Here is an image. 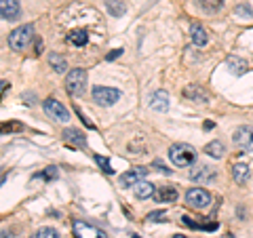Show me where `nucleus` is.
Returning a JSON list of instances; mask_svg holds the SVG:
<instances>
[{
	"label": "nucleus",
	"instance_id": "36",
	"mask_svg": "<svg viewBox=\"0 0 253 238\" xmlns=\"http://www.w3.org/2000/svg\"><path fill=\"white\" fill-rule=\"evenodd\" d=\"M173 238H186L184 234H175V236H173Z\"/></svg>",
	"mask_w": 253,
	"mask_h": 238
},
{
	"label": "nucleus",
	"instance_id": "6",
	"mask_svg": "<svg viewBox=\"0 0 253 238\" xmlns=\"http://www.w3.org/2000/svg\"><path fill=\"white\" fill-rule=\"evenodd\" d=\"M186 204L192 209H205L211 204V194L203 188H192L186 192Z\"/></svg>",
	"mask_w": 253,
	"mask_h": 238
},
{
	"label": "nucleus",
	"instance_id": "12",
	"mask_svg": "<svg viewBox=\"0 0 253 238\" xmlns=\"http://www.w3.org/2000/svg\"><path fill=\"white\" fill-rule=\"evenodd\" d=\"M150 108L156 110V112H167L169 108V95L165 91H154L152 97H150Z\"/></svg>",
	"mask_w": 253,
	"mask_h": 238
},
{
	"label": "nucleus",
	"instance_id": "16",
	"mask_svg": "<svg viewBox=\"0 0 253 238\" xmlns=\"http://www.w3.org/2000/svg\"><path fill=\"white\" fill-rule=\"evenodd\" d=\"M190 36H192V42L196 46H205L209 42V36H207V32H205L203 26H199V23H194L192 30H190Z\"/></svg>",
	"mask_w": 253,
	"mask_h": 238
},
{
	"label": "nucleus",
	"instance_id": "30",
	"mask_svg": "<svg viewBox=\"0 0 253 238\" xmlns=\"http://www.w3.org/2000/svg\"><path fill=\"white\" fill-rule=\"evenodd\" d=\"M148 221H156V219H165V211H152V213H148Z\"/></svg>",
	"mask_w": 253,
	"mask_h": 238
},
{
	"label": "nucleus",
	"instance_id": "32",
	"mask_svg": "<svg viewBox=\"0 0 253 238\" xmlns=\"http://www.w3.org/2000/svg\"><path fill=\"white\" fill-rule=\"evenodd\" d=\"M9 86H11V84L6 82V80H0V97H2V95H4V91L9 89Z\"/></svg>",
	"mask_w": 253,
	"mask_h": 238
},
{
	"label": "nucleus",
	"instance_id": "18",
	"mask_svg": "<svg viewBox=\"0 0 253 238\" xmlns=\"http://www.w3.org/2000/svg\"><path fill=\"white\" fill-rule=\"evenodd\" d=\"M106 11L112 17H123L126 13V2H123V0H106Z\"/></svg>",
	"mask_w": 253,
	"mask_h": 238
},
{
	"label": "nucleus",
	"instance_id": "20",
	"mask_svg": "<svg viewBox=\"0 0 253 238\" xmlns=\"http://www.w3.org/2000/svg\"><path fill=\"white\" fill-rule=\"evenodd\" d=\"M232 177H234L236 184L243 186L245 181L249 179V166L247 164H234L232 166Z\"/></svg>",
	"mask_w": 253,
	"mask_h": 238
},
{
	"label": "nucleus",
	"instance_id": "8",
	"mask_svg": "<svg viewBox=\"0 0 253 238\" xmlns=\"http://www.w3.org/2000/svg\"><path fill=\"white\" fill-rule=\"evenodd\" d=\"M74 236L76 238H108L106 232H101L99 228L86 224V221H74Z\"/></svg>",
	"mask_w": 253,
	"mask_h": 238
},
{
	"label": "nucleus",
	"instance_id": "5",
	"mask_svg": "<svg viewBox=\"0 0 253 238\" xmlns=\"http://www.w3.org/2000/svg\"><path fill=\"white\" fill-rule=\"evenodd\" d=\"M42 108H44V112L49 118H53V120H57V122H68L70 120V112H68V108L61 104V101L57 99H44L42 101Z\"/></svg>",
	"mask_w": 253,
	"mask_h": 238
},
{
	"label": "nucleus",
	"instance_id": "14",
	"mask_svg": "<svg viewBox=\"0 0 253 238\" xmlns=\"http://www.w3.org/2000/svg\"><path fill=\"white\" fill-rule=\"evenodd\" d=\"M190 177H192L194 181H199V184H207V181H211L213 177H215V173H213V169H209V166H196V169H192V173H190Z\"/></svg>",
	"mask_w": 253,
	"mask_h": 238
},
{
	"label": "nucleus",
	"instance_id": "13",
	"mask_svg": "<svg viewBox=\"0 0 253 238\" xmlns=\"http://www.w3.org/2000/svg\"><path fill=\"white\" fill-rule=\"evenodd\" d=\"M63 139H66L70 146H76V148H84V144H86L84 133L76 131V129H66L63 131Z\"/></svg>",
	"mask_w": 253,
	"mask_h": 238
},
{
	"label": "nucleus",
	"instance_id": "2",
	"mask_svg": "<svg viewBox=\"0 0 253 238\" xmlns=\"http://www.w3.org/2000/svg\"><path fill=\"white\" fill-rule=\"evenodd\" d=\"M34 40V28L30 26H19L9 34V46L13 51H26V46Z\"/></svg>",
	"mask_w": 253,
	"mask_h": 238
},
{
	"label": "nucleus",
	"instance_id": "17",
	"mask_svg": "<svg viewBox=\"0 0 253 238\" xmlns=\"http://www.w3.org/2000/svg\"><path fill=\"white\" fill-rule=\"evenodd\" d=\"M184 95H186L188 99L199 101V104H205V101H207V93H205L201 86H196V84H188L186 89H184Z\"/></svg>",
	"mask_w": 253,
	"mask_h": 238
},
{
	"label": "nucleus",
	"instance_id": "29",
	"mask_svg": "<svg viewBox=\"0 0 253 238\" xmlns=\"http://www.w3.org/2000/svg\"><path fill=\"white\" fill-rule=\"evenodd\" d=\"M55 175H57V169L55 166H49L44 173H41V175H36V177H44V179H53Z\"/></svg>",
	"mask_w": 253,
	"mask_h": 238
},
{
	"label": "nucleus",
	"instance_id": "4",
	"mask_svg": "<svg viewBox=\"0 0 253 238\" xmlns=\"http://www.w3.org/2000/svg\"><path fill=\"white\" fill-rule=\"evenodd\" d=\"M93 101L97 106H114L118 99H121V91H116V89H110V86H93Z\"/></svg>",
	"mask_w": 253,
	"mask_h": 238
},
{
	"label": "nucleus",
	"instance_id": "22",
	"mask_svg": "<svg viewBox=\"0 0 253 238\" xmlns=\"http://www.w3.org/2000/svg\"><path fill=\"white\" fill-rule=\"evenodd\" d=\"M205 152L213 158H221L226 154V150H224V144H221V141H211V144H207V148H205Z\"/></svg>",
	"mask_w": 253,
	"mask_h": 238
},
{
	"label": "nucleus",
	"instance_id": "15",
	"mask_svg": "<svg viewBox=\"0 0 253 238\" xmlns=\"http://www.w3.org/2000/svg\"><path fill=\"white\" fill-rule=\"evenodd\" d=\"M226 63H228V68L232 70V74H236V76H241V74H245L249 70V63L245 59H241V57H236V55H230Z\"/></svg>",
	"mask_w": 253,
	"mask_h": 238
},
{
	"label": "nucleus",
	"instance_id": "35",
	"mask_svg": "<svg viewBox=\"0 0 253 238\" xmlns=\"http://www.w3.org/2000/svg\"><path fill=\"white\" fill-rule=\"evenodd\" d=\"M0 238H13V234H6V232H2V234H0Z\"/></svg>",
	"mask_w": 253,
	"mask_h": 238
},
{
	"label": "nucleus",
	"instance_id": "25",
	"mask_svg": "<svg viewBox=\"0 0 253 238\" xmlns=\"http://www.w3.org/2000/svg\"><path fill=\"white\" fill-rule=\"evenodd\" d=\"M23 131V124L17 120H9V122H0V135L2 133H17Z\"/></svg>",
	"mask_w": 253,
	"mask_h": 238
},
{
	"label": "nucleus",
	"instance_id": "26",
	"mask_svg": "<svg viewBox=\"0 0 253 238\" xmlns=\"http://www.w3.org/2000/svg\"><path fill=\"white\" fill-rule=\"evenodd\" d=\"M32 238H59V232L55 228H41L38 232L32 234Z\"/></svg>",
	"mask_w": 253,
	"mask_h": 238
},
{
	"label": "nucleus",
	"instance_id": "27",
	"mask_svg": "<svg viewBox=\"0 0 253 238\" xmlns=\"http://www.w3.org/2000/svg\"><path fill=\"white\" fill-rule=\"evenodd\" d=\"M93 160L97 162V164L101 166V171H104V173H108V175H112V173H114V171H112V164H110V160H108L106 156H99V154H95V156H93Z\"/></svg>",
	"mask_w": 253,
	"mask_h": 238
},
{
	"label": "nucleus",
	"instance_id": "33",
	"mask_svg": "<svg viewBox=\"0 0 253 238\" xmlns=\"http://www.w3.org/2000/svg\"><path fill=\"white\" fill-rule=\"evenodd\" d=\"M154 164H156V166H158V169H161V171H163V173H167V175H169V173H171V171H169V169H167V166H165V164H163V162H161V160H156V162H154Z\"/></svg>",
	"mask_w": 253,
	"mask_h": 238
},
{
	"label": "nucleus",
	"instance_id": "21",
	"mask_svg": "<svg viewBox=\"0 0 253 238\" xmlns=\"http://www.w3.org/2000/svg\"><path fill=\"white\" fill-rule=\"evenodd\" d=\"M49 66L55 70L57 74H63L68 70V61L61 57V55H57V53H51L49 55Z\"/></svg>",
	"mask_w": 253,
	"mask_h": 238
},
{
	"label": "nucleus",
	"instance_id": "7",
	"mask_svg": "<svg viewBox=\"0 0 253 238\" xmlns=\"http://www.w3.org/2000/svg\"><path fill=\"white\" fill-rule=\"evenodd\" d=\"M232 141L243 152H253V126H239L232 135Z\"/></svg>",
	"mask_w": 253,
	"mask_h": 238
},
{
	"label": "nucleus",
	"instance_id": "3",
	"mask_svg": "<svg viewBox=\"0 0 253 238\" xmlns=\"http://www.w3.org/2000/svg\"><path fill=\"white\" fill-rule=\"evenodd\" d=\"M84 86H86V72L84 70H72L68 76H66V89L72 97H81L84 93Z\"/></svg>",
	"mask_w": 253,
	"mask_h": 238
},
{
	"label": "nucleus",
	"instance_id": "9",
	"mask_svg": "<svg viewBox=\"0 0 253 238\" xmlns=\"http://www.w3.org/2000/svg\"><path fill=\"white\" fill-rule=\"evenodd\" d=\"M146 175H148V169H146V166H133L131 171H126L125 175L121 177V184L126 186V188H131V186L135 188L139 181H144Z\"/></svg>",
	"mask_w": 253,
	"mask_h": 238
},
{
	"label": "nucleus",
	"instance_id": "34",
	"mask_svg": "<svg viewBox=\"0 0 253 238\" xmlns=\"http://www.w3.org/2000/svg\"><path fill=\"white\" fill-rule=\"evenodd\" d=\"M4 179H6V169H0V186L4 184Z\"/></svg>",
	"mask_w": 253,
	"mask_h": 238
},
{
	"label": "nucleus",
	"instance_id": "31",
	"mask_svg": "<svg viewBox=\"0 0 253 238\" xmlns=\"http://www.w3.org/2000/svg\"><path fill=\"white\" fill-rule=\"evenodd\" d=\"M121 53H123L121 49H114V51H110V53H108V57H106V59H108V61H112V59H116V57H121Z\"/></svg>",
	"mask_w": 253,
	"mask_h": 238
},
{
	"label": "nucleus",
	"instance_id": "11",
	"mask_svg": "<svg viewBox=\"0 0 253 238\" xmlns=\"http://www.w3.org/2000/svg\"><path fill=\"white\" fill-rule=\"evenodd\" d=\"M177 188H173V186H163V188H158L156 192H154V198H156V202H175L177 200Z\"/></svg>",
	"mask_w": 253,
	"mask_h": 238
},
{
	"label": "nucleus",
	"instance_id": "19",
	"mask_svg": "<svg viewBox=\"0 0 253 238\" xmlns=\"http://www.w3.org/2000/svg\"><path fill=\"white\" fill-rule=\"evenodd\" d=\"M68 42L74 44V46H84L86 42H89V34H86L84 30H74L68 34Z\"/></svg>",
	"mask_w": 253,
	"mask_h": 238
},
{
	"label": "nucleus",
	"instance_id": "24",
	"mask_svg": "<svg viewBox=\"0 0 253 238\" xmlns=\"http://www.w3.org/2000/svg\"><path fill=\"white\" fill-rule=\"evenodd\" d=\"M205 13H217L224 6V0H199Z\"/></svg>",
	"mask_w": 253,
	"mask_h": 238
},
{
	"label": "nucleus",
	"instance_id": "28",
	"mask_svg": "<svg viewBox=\"0 0 253 238\" xmlns=\"http://www.w3.org/2000/svg\"><path fill=\"white\" fill-rule=\"evenodd\" d=\"M236 15H245V17H249V19H251V17H253V11L249 9L247 4H245V6L241 4V6H236Z\"/></svg>",
	"mask_w": 253,
	"mask_h": 238
},
{
	"label": "nucleus",
	"instance_id": "10",
	"mask_svg": "<svg viewBox=\"0 0 253 238\" xmlns=\"http://www.w3.org/2000/svg\"><path fill=\"white\" fill-rule=\"evenodd\" d=\"M19 13V0H0V17L2 19H17Z\"/></svg>",
	"mask_w": 253,
	"mask_h": 238
},
{
	"label": "nucleus",
	"instance_id": "23",
	"mask_svg": "<svg viewBox=\"0 0 253 238\" xmlns=\"http://www.w3.org/2000/svg\"><path fill=\"white\" fill-rule=\"evenodd\" d=\"M154 194V186L148 184V181H139V184L135 186V196L137 198H150Z\"/></svg>",
	"mask_w": 253,
	"mask_h": 238
},
{
	"label": "nucleus",
	"instance_id": "1",
	"mask_svg": "<svg viewBox=\"0 0 253 238\" xmlns=\"http://www.w3.org/2000/svg\"><path fill=\"white\" fill-rule=\"evenodd\" d=\"M169 158L175 166H192L196 162V150L188 144H173L169 148Z\"/></svg>",
	"mask_w": 253,
	"mask_h": 238
}]
</instances>
